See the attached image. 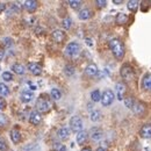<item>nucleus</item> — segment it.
<instances>
[{
	"mask_svg": "<svg viewBox=\"0 0 151 151\" xmlns=\"http://www.w3.org/2000/svg\"><path fill=\"white\" fill-rule=\"evenodd\" d=\"M108 44H109V48H111L114 57L116 59H122L124 57L126 49H124V44L122 43L121 40H119V38H112Z\"/></svg>",
	"mask_w": 151,
	"mask_h": 151,
	"instance_id": "f257e3e1",
	"label": "nucleus"
},
{
	"mask_svg": "<svg viewBox=\"0 0 151 151\" xmlns=\"http://www.w3.org/2000/svg\"><path fill=\"white\" fill-rule=\"evenodd\" d=\"M36 109L38 113H48L51 109V104L43 95L40 96L36 101Z\"/></svg>",
	"mask_w": 151,
	"mask_h": 151,
	"instance_id": "f03ea898",
	"label": "nucleus"
},
{
	"mask_svg": "<svg viewBox=\"0 0 151 151\" xmlns=\"http://www.w3.org/2000/svg\"><path fill=\"white\" fill-rule=\"evenodd\" d=\"M120 75L124 80H132L135 77V72H134V69L129 64H124V65H122V68L120 70Z\"/></svg>",
	"mask_w": 151,
	"mask_h": 151,
	"instance_id": "7ed1b4c3",
	"label": "nucleus"
},
{
	"mask_svg": "<svg viewBox=\"0 0 151 151\" xmlns=\"http://www.w3.org/2000/svg\"><path fill=\"white\" fill-rule=\"evenodd\" d=\"M70 128L73 132H83V121L79 116H72L70 120Z\"/></svg>",
	"mask_w": 151,
	"mask_h": 151,
	"instance_id": "20e7f679",
	"label": "nucleus"
},
{
	"mask_svg": "<svg viewBox=\"0 0 151 151\" xmlns=\"http://www.w3.org/2000/svg\"><path fill=\"white\" fill-rule=\"evenodd\" d=\"M114 99H115V95H114V92L113 91H111V90H106L102 94H101V104H102V106H109V105H112L114 101Z\"/></svg>",
	"mask_w": 151,
	"mask_h": 151,
	"instance_id": "39448f33",
	"label": "nucleus"
},
{
	"mask_svg": "<svg viewBox=\"0 0 151 151\" xmlns=\"http://www.w3.org/2000/svg\"><path fill=\"white\" fill-rule=\"evenodd\" d=\"M79 51H80V45H79V43H77V42H71V43H69V44L66 45V49H65V52H66V55H69V56H76V55L79 54Z\"/></svg>",
	"mask_w": 151,
	"mask_h": 151,
	"instance_id": "423d86ee",
	"label": "nucleus"
},
{
	"mask_svg": "<svg viewBox=\"0 0 151 151\" xmlns=\"http://www.w3.org/2000/svg\"><path fill=\"white\" fill-rule=\"evenodd\" d=\"M51 36H52V40L56 42V43H62L64 40H65V33L60 29H56L51 33Z\"/></svg>",
	"mask_w": 151,
	"mask_h": 151,
	"instance_id": "0eeeda50",
	"label": "nucleus"
},
{
	"mask_svg": "<svg viewBox=\"0 0 151 151\" xmlns=\"http://www.w3.org/2000/svg\"><path fill=\"white\" fill-rule=\"evenodd\" d=\"M41 121H42L41 113H38L37 111H34V112H32V113H30V115H29V122H30L32 124L37 126V124L41 123Z\"/></svg>",
	"mask_w": 151,
	"mask_h": 151,
	"instance_id": "6e6552de",
	"label": "nucleus"
},
{
	"mask_svg": "<svg viewBox=\"0 0 151 151\" xmlns=\"http://www.w3.org/2000/svg\"><path fill=\"white\" fill-rule=\"evenodd\" d=\"M145 105L143 104V102H141V101H137V102H135L134 104V107H132V111H134V113L136 114V115H143L144 112H145Z\"/></svg>",
	"mask_w": 151,
	"mask_h": 151,
	"instance_id": "1a4fd4ad",
	"label": "nucleus"
},
{
	"mask_svg": "<svg viewBox=\"0 0 151 151\" xmlns=\"http://www.w3.org/2000/svg\"><path fill=\"white\" fill-rule=\"evenodd\" d=\"M98 72H99V69L94 63H90L85 69V73L88 77H94V76L98 75Z\"/></svg>",
	"mask_w": 151,
	"mask_h": 151,
	"instance_id": "9d476101",
	"label": "nucleus"
},
{
	"mask_svg": "<svg viewBox=\"0 0 151 151\" xmlns=\"http://www.w3.org/2000/svg\"><path fill=\"white\" fill-rule=\"evenodd\" d=\"M28 70H29L34 76H40L42 73V68H41V65L37 64V63H34V62L28 64Z\"/></svg>",
	"mask_w": 151,
	"mask_h": 151,
	"instance_id": "9b49d317",
	"label": "nucleus"
},
{
	"mask_svg": "<svg viewBox=\"0 0 151 151\" xmlns=\"http://www.w3.org/2000/svg\"><path fill=\"white\" fill-rule=\"evenodd\" d=\"M33 98H34V94H33V92H30V91H23L21 95H20V100L23 102V104H28V102H30L32 100H33Z\"/></svg>",
	"mask_w": 151,
	"mask_h": 151,
	"instance_id": "f8f14e48",
	"label": "nucleus"
},
{
	"mask_svg": "<svg viewBox=\"0 0 151 151\" xmlns=\"http://www.w3.org/2000/svg\"><path fill=\"white\" fill-rule=\"evenodd\" d=\"M24 8H26L29 13H33V12H35L36 8H37V2H36L35 0H27V1H24Z\"/></svg>",
	"mask_w": 151,
	"mask_h": 151,
	"instance_id": "ddd939ff",
	"label": "nucleus"
},
{
	"mask_svg": "<svg viewBox=\"0 0 151 151\" xmlns=\"http://www.w3.org/2000/svg\"><path fill=\"white\" fill-rule=\"evenodd\" d=\"M104 137V132L100 128H93L91 130V138L93 141H100Z\"/></svg>",
	"mask_w": 151,
	"mask_h": 151,
	"instance_id": "4468645a",
	"label": "nucleus"
},
{
	"mask_svg": "<svg viewBox=\"0 0 151 151\" xmlns=\"http://www.w3.org/2000/svg\"><path fill=\"white\" fill-rule=\"evenodd\" d=\"M139 134L143 138H151V124H144L141 128Z\"/></svg>",
	"mask_w": 151,
	"mask_h": 151,
	"instance_id": "2eb2a0df",
	"label": "nucleus"
},
{
	"mask_svg": "<svg viewBox=\"0 0 151 151\" xmlns=\"http://www.w3.org/2000/svg\"><path fill=\"white\" fill-rule=\"evenodd\" d=\"M87 137H88V134L86 132H80L77 134V143L79 144V145H83V144H85L86 143V141H87Z\"/></svg>",
	"mask_w": 151,
	"mask_h": 151,
	"instance_id": "dca6fc26",
	"label": "nucleus"
},
{
	"mask_svg": "<svg viewBox=\"0 0 151 151\" xmlns=\"http://www.w3.org/2000/svg\"><path fill=\"white\" fill-rule=\"evenodd\" d=\"M57 136H58L60 139H68L69 136H70V130H69V128H66V127H62L60 129H58Z\"/></svg>",
	"mask_w": 151,
	"mask_h": 151,
	"instance_id": "f3484780",
	"label": "nucleus"
},
{
	"mask_svg": "<svg viewBox=\"0 0 151 151\" xmlns=\"http://www.w3.org/2000/svg\"><path fill=\"white\" fill-rule=\"evenodd\" d=\"M142 87L144 90H150L151 88V73L144 75L143 79H142Z\"/></svg>",
	"mask_w": 151,
	"mask_h": 151,
	"instance_id": "a211bd4d",
	"label": "nucleus"
},
{
	"mask_svg": "<svg viewBox=\"0 0 151 151\" xmlns=\"http://www.w3.org/2000/svg\"><path fill=\"white\" fill-rule=\"evenodd\" d=\"M11 139H12V142L15 143V144L20 143V142H21V132H20L18 129H13V130L11 132Z\"/></svg>",
	"mask_w": 151,
	"mask_h": 151,
	"instance_id": "6ab92c4d",
	"label": "nucleus"
},
{
	"mask_svg": "<svg viewBox=\"0 0 151 151\" xmlns=\"http://www.w3.org/2000/svg\"><path fill=\"white\" fill-rule=\"evenodd\" d=\"M116 92H117V99L119 100H123V94L126 92V86L122 83L116 84Z\"/></svg>",
	"mask_w": 151,
	"mask_h": 151,
	"instance_id": "aec40b11",
	"label": "nucleus"
},
{
	"mask_svg": "<svg viewBox=\"0 0 151 151\" xmlns=\"http://www.w3.org/2000/svg\"><path fill=\"white\" fill-rule=\"evenodd\" d=\"M92 17V12L88 9V8H84L79 12V19L80 20H88L90 18Z\"/></svg>",
	"mask_w": 151,
	"mask_h": 151,
	"instance_id": "412c9836",
	"label": "nucleus"
},
{
	"mask_svg": "<svg viewBox=\"0 0 151 151\" xmlns=\"http://www.w3.org/2000/svg\"><path fill=\"white\" fill-rule=\"evenodd\" d=\"M115 21L117 24H126L128 22V15H126L123 13H119L115 18Z\"/></svg>",
	"mask_w": 151,
	"mask_h": 151,
	"instance_id": "4be33fe9",
	"label": "nucleus"
},
{
	"mask_svg": "<svg viewBox=\"0 0 151 151\" xmlns=\"http://www.w3.org/2000/svg\"><path fill=\"white\" fill-rule=\"evenodd\" d=\"M12 70L17 75H24V72H26V69H24V66L22 64H14V65H12Z\"/></svg>",
	"mask_w": 151,
	"mask_h": 151,
	"instance_id": "5701e85b",
	"label": "nucleus"
},
{
	"mask_svg": "<svg viewBox=\"0 0 151 151\" xmlns=\"http://www.w3.org/2000/svg\"><path fill=\"white\" fill-rule=\"evenodd\" d=\"M101 112L100 111H93V112H91V115H90V119H91V121H93V122H98V121H100V119H101Z\"/></svg>",
	"mask_w": 151,
	"mask_h": 151,
	"instance_id": "b1692460",
	"label": "nucleus"
},
{
	"mask_svg": "<svg viewBox=\"0 0 151 151\" xmlns=\"http://www.w3.org/2000/svg\"><path fill=\"white\" fill-rule=\"evenodd\" d=\"M138 5H139V2H138V1H136V0H129V1H128V4H127L128 9H129V11H132V12L137 11Z\"/></svg>",
	"mask_w": 151,
	"mask_h": 151,
	"instance_id": "393cba45",
	"label": "nucleus"
},
{
	"mask_svg": "<svg viewBox=\"0 0 151 151\" xmlns=\"http://www.w3.org/2000/svg\"><path fill=\"white\" fill-rule=\"evenodd\" d=\"M9 94V88H8V86L6 85V84H4V83H0V95H2V96H6V95Z\"/></svg>",
	"mask_w": 151,
	"mask_h": 151,
	"instance_id": "a878e982",
	"label": "nucleus"
},
{
	"mask_svg": "<svg viewBox=\"0 0 151 151\" xmlns=\"http://www.w3.org/2000/svg\"><path fill=\"white\" fill-rule=\"evenodd\" d=\"M91 99L94 101V102H98L101 100V93L99 90H94L92 93H91Z\"/></svg>",
	"mask_w": 151,
	"mask_h": 151,
	"instance_id": "bb28decb",
	"label": "nucleus"
},
{
	"mask_svg": "<svg viewBox=\"0 0 151 151\" xmlns=\"http://www.w3.org/2000/svg\"><path fill=\"white\" fill-rule=\"evenodd\" d=\"M50 95H51V98L55 99V100H59V99L62 98V93H60V91H59L58 88H52L51 92H50Z\"/></svg>",
	"mask_w": 151,
	"mask_h": 151,
	"instance_id": "cd10ccee",
	"label": "nucleus"
},
{
	"mask_svg": "<svg viewBox=\"0 0 151 151\" xmlns=\"http://www.w3.org/2000/svg\"><path fill=\"white\" fill-rule=\"evenodd\" d=\"M64 73L66 76H69V77L73 76L75 75V68H73L72 65H66V66L64 68Z\"/></svg>",
	"mask_w": 151,
	"mask_h": 151,
	"instance_id": "c85d7f7f",
	"label": "nucleus"
},
{
	"mask_svg": "<svg viewBox=\"0 0 151 151\" xmlns=\"http://www.w3.org/2000/svg\"><path fill=\"white\" fill-rule=\"evenodd\" d=\"M123 100H124V105H126V107H128V108L132 109L135 101H134V99H132V96H127V98H124Z\"/></svg>",
	"mask_w": 151,
	"mask_h": 151,
	"instance_id": "c756f323",
	"label": "nucleus"
},
{
	"mask_svg": "<svg viewBox=\"0 0 151 151\" xmlns=\"http://www.w3.org/2000/svg\"><path fill=\"white\" fill-rule=\"evenodd\" d=\"M52 149H54V151H65L66 150L65 145L62 144V143H59V142H55V143H54Z\"/></svg>",
	"mask_w": 151,
	"mask_h": 151,
	"instance_id": "7c9ffc66",
	"label": "nucleus"
},
{
	"mask_svg": "<svg viewBox=\"0 0 151 151\" xmlns=\"http://www.w3.org/2000/svg\"><path fill=\"white\" fill-rule=\"evenodd\" d=\"M71 24H72V20L70 18H65V19L62 21V26L64 29H70L71 28Z\"/></svg>",
	"mask_w": 151,
	"mask_h": 151,
	"instance_id": "2f4dec72",
	"label": "nucleus"
},
{
	"mask_svg": "<svg viewBox=\"0 0 151 151\" xmlns=\"http://www.w3.org/2000/svg\"><path fill=\"white\" fill-rule=\"evenodd\" d=\"M7 123H8V119H7V116H6L5 114H0V128L6 127Z\"/></svg>",
	"mask_w": 151,
	"mask_h": 151,
	"instance_id": "473e14b6",
	"label": "nucleus"
},
{
	"mask_svg": "<svg viewBox=\"0 0 151 151\" xmlns=\"http://www.w3.org/2000/svg\"><path fill=\"white\" fill-rule=\"evenodd\" d=\"M69 5L72 7V8H79L80 6H81V1H79V0H70L69 1Z\"/></svg>",
	"mask_w": 151,
	"mask_h": 151,
	"instance_id": "72a5a7b5",
	"label": "nucleus"
},
{
	"mask_svg": "<svg viewBox=\"0 0 151 151\" xmlns=\"http://www.w3.org/2000/svg\"><path fill=\"white\" fill-rule=\"evenodd\" d=\"M1 77H2V79L6 80V81H11V80H13V75H12L11 72H4Z\"/></svg>",
	"mask_w": 151,
	"mask_h": 151,
	"instance_id": "f704fd0d",
	"label": "nucleus"
},
{
	"mask_svg": "<svg viewBox=\"0 0 151 151\" xmlns=\"http://www.w3.org/2000/svg\"><path fill=\"white\" fill-rule=\"evenodd\" d=\"M0 151H7V143L2 137H0Z\"/></svg>",
	"mask_w": 151,
	"mask_h": 151,
	"instance_id": "c9c22d12",
	"label": "nucleus"
},
{
	"mask_svg": "<svg viewBox=\"0 0 151 151\" xmlns=\"http://www.w3.org/2000/svg\"><path fill=\"white\" fill-rule=\"evenodd\" d=\"M95 4H96L98 7H101V8H102V7H105V6L107 5V1H105V0H96Z\"/></svg>",
	"mask_w": 151,
	"mask_h": 151,
	"instance_id": "e433bc0d",
	"label": "nucleus"
},
{
	"mask_svg": "<svg viewBox=\"0 0 151 151\" xmlns=\"http://www.w3.org/2000/svg\"><path fill=\"white\" fill-rule=\"evenodd\" d=\"M6 106H7L6 100H5L2 96H0V109H5V108H6Z\"/></svg>",
	"mask_w": 151,
	"mask_h": 151,
	"instance_id": "4c0bfd02",
	"label": "nucleus"
},
{
	"mask_svg": "<svg viewBox=\"0 0 151 151\" xmlns=\"http://www.w3.org/2000/svg\"><path fill=\"white\" fill-rule=\"evenodd\" d=\"M4 42H6V45H7V47L12 45V43H13V41H12L11 38H5V40H4Z\"/></svg>",
	"mask_w": 151,
	"mask_h": 151,
	"instance_id": "58836bf2",
	"label": "nucleus"
},
{
	"mask_svg": "<svg viewBox=\"0 0 151 151\" xmlns=\"http://www.w3.org/2000/svg\"><path fill=\"white\" fill-rule=\"evenodd\" d=\"M85 41H86V44H87V45H90V47H92V45H93V41H92L91 38H86Z\"/></svg>",
	"mask_w": 151,
	"mask_h": 151,
	"instance_id": "ea45409f",
	"label": "nucleus"
},
{
	"mask_svg": "<svg viewBox=\"0 0 151 151\" xmlns=\"http://www.w3.org/2000/svg\"><path fill=\"white\" fill-rule=\"evenodd\" d=\"M5 8H6V5L5 4H0V14L5 11Z\"/></svg>",
	"mask_w": 151,
	"mask_h": 151,
	"instance_id": "a19ab883",
	"label": "nucleus"
},
{
	"mask_svg": "<svg viewBox=\"0 0 151 151\" xmlns=\"http://www.w3.org/2000/svg\"><path fill=\"white\" fill-rule=\"evenodd\" d=\"M4 55H5V50L2 48H0V60L4 58Z\"/></svg>",
	"mask_w": 151,
	"mask_h": 151,
	"instance_id": "79ce46f5",
	"label": "nucleus"
},
{
	"mask_svg": "<svg viewBox=\"0 0 151 151\" xmlns=\"http://www.w3.org/2000/svg\"><path fill=\"white\" fill-rule=\"evenodd\" d=\"M113 2L115 5H120V4H122V0H114Z\"/></svg>",
	"mask_w": 151,
	"mask_h": 151,
	"instance_id": "37998d69",
	"label": "nucleus"
},
{
	"mask_svg": "<svg viewBox=\"0 0 151 151\" xmlns=\"http://www.w3.org/2000/svg\"><path fill=\"white\" fill-rule=\"evenodd\" d=\"M81 151H92V149H91V148H88V147H85V148H83V149H81Z\"/></svg>",
	"mask_w": 151,
	"mask_h": 151,
	"instance_id": "c03bdc74",
	"label": "nucleus"
},
{
	"mask_svg": "<svg viewBox=\"0 0 151 151\" xmlns=\"http://www.w3.org/2000/svg\"><path fill=\"white\" fill-rule=\"evenodd\" d=\"M96 151H106V150H105L104 148H101V147H100V148H98V149H96Z\"/></svg>",
	"mask_w": 151,
	"mask_h": 151,
	"instance_id": "a18cd8bd",
	"label": "nucleus"
},
{
	"mask_svg": "<svg viewBox=\"0 0 151 151\" xmlns=\"http://www.w3.org/2000/svg\"><path fill=\"white\" fill-rule=\"evenodd\" d=\"M148 151H151V150H148Z\"/></svg>",
	"mask_w": 151,
	"mask_h": 151,
	"instance_id": "49530a36",
	"label": "nucleus"
},
{
	"mask_svg": "<svg viewBox=\"0 0 151 151\" xmlns=\"http://www.w3.org/2000/svg\"><path fill=\"white\" fill-rule=\"evenodd\" d=\"M150 91H151V88H150Z\"/></svg>",
	"mask_w": 151,
	"mask_h": 151,
	"instance_id": "de8ad7c7",
	"label": "nucleus"
}]
</instances>
